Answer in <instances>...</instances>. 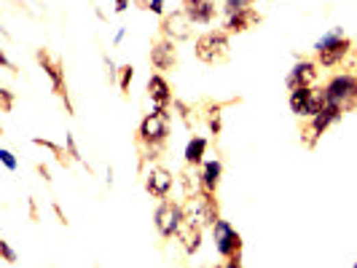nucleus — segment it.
<instances>
[{
  "label": "nucleus",
  "instance_id": "18",
  "mask_svg": "<svg viewBox=\"0 0 357 268\" xmlns=\"http://www.w3.org/2000/svg\"><path fill=\"white\" fill-rule=\"evenodd\" d=\"M221 172H223V164L215 158V161H204L201 167V175H199V191H207V193H215L218 182H221Z\"/></svg>",
  "mask_w": 357,
  "mask_h": 268
},
{
  "label": "nucleus",
  "instance_id": "1",
  "mask_svg": "<svg viewBox=\"0 0 357 268\" xmlns=\"http://www.w3.org/2000/svg\"><path fill=\"white\" fill-rule=\"evenodd\" d=\"M167 134H169V113L167 110H153V113H148L145 119L140 121L137 145L145 148L143 158H159V153L164 150V143H167Z\"/></svg>",
  "mask_w": 357,
  "mask_h": 268
},
{
  "label": "nucleus",
  "instance_id": "17",
  "mask_svg": "<svg viewBox=\"0 0 357 268\" xmlns=\"http://www.w3.org/2000/svg\"><path fill=\"white\" fill-rule=\"evenodd\" d=\"M148 97H151V102L156 105V110H167V105L172 102V91H169V84L164 81L159 73L148 78Z\"/></svg>",
  "mask_w": 357,
  "mask_h": 268
},
{
  "label": "nucleus",
  "instance_id": "37",
  "mask_svg": "<svg viewBox=\"0 0 357 268\" xmlns=\"http://www.w3.org/2000/svg\"><path fill=\"white\" fill-rule=\"evenodd\" d=\"M355 268H357V266H355Z\"/></svg>",
  "mask_w": 357,
  "mask_h": 268
},
{
  "label": "nucleus",
  "instance_id": "3",
  "mask_svg": "<svg viewBox=\"0 0 357 268\" xmlns=\"http://www.w3.org/2000/svg\"><path fill=\"white\" fill-rule=\"evenodd\" d=\"M349 49H352V40L344 35V30H341V27L330 30L328 35H323V38L315 43L317 62H320L323 67H336L338 62L349 54Z\"/></svg>",
  "mask_w": 357,
  "mask_h": 268
},
{
  "label": "nucleus",
  "instance_id": "34",
  "mask_svg": "<svg viewBox=\"0 0 357 268\" xmlns=\"http://www.w3.org/2000/svg\"><path fill=\"white\" fill-rule=\"evenodd\" d=\"M130 8V0H116V14H124Z\"/></svg>",
  "mask_w": 357,
  "mask_h": 268
},
{
  "label": "nucleus",
  "instance_id": "10",
  "mask_svg": "<svg viewBox=\"0 0 357 268\" xmlns=\"http://www.w3.org/2000/svg\"><path fill=\"white\" fill-rule=\"evenodd\" d=\"M191 27H194V22L183 14V8L180 11H172V14H164L162 19V32L167 40H188L191 38Z\"/></svg>",
  "mask_w": 357,
  "mask_h": 268
},
{
  "label": "nucleus",
  "instance_id": "16",
  "mask_svg": "<svg viewBox=\"0 0 357 268\" xmlns=\"http://www.w3.org/2000/svg\"><path fill=\"white\" fill-rule=\"evenodd\" d=\"M151 64L156 70H172L177 64V51H175V43L172 40H159L153 49H151Z\"/></svg>",
  "mask_w": 357,
  "mask_h": 268
},
{
  "label": "nucleus",
  "instance_id": "15",
  "mask_svg": "<svg viewBox=\"0 0 357 268\" xmlns=\"http://www.w3.org/2000/svg\"><path fill=\"white\" fill-rule=\"evenodd\" d=\"M260 22V14L250 5V8H242V11H236V14H231L226 19V25H223V30L228 35H236V32H247L250 27H256Z\"/></svg>",
  "mask_w": 357,
  "mask_h": 268
},
{
  "label": "nucleus",
  "instance_id": "25",
  "mask_svg": "<svg viewBox=\"0 0 357 268\" xmlns=\"http://www.w3.org/2000/svg\"><path fill=\"white\" fill-rule=\"evenodd\" d=\"M11 108H14V91L0 89V110H3V113H11Z\"/></svg>",
  "mask_w": 357,
  "mask_h": 268
},
{
  "label": "nucleus",
  "instance_id": "8",
  "mask_svg": "<svg viewBox=\"0 0 357 268\" xmlns=\"http://www.w3.org/2000/svg\"><path fill=\"white\" fill-rule=\"evenodd\" d=\"M153 223H156V231L162 234V239L177 236V231L183 226V204L164 199L162 204L156 207V212H153Z\"/></svg>",
  "mask_w": 357,
  "mask_h": 268
},
{
  "label": "nucleus",
  "instance_id": "28",
  "mask_svg": "<svg viewBox=\"0 0 357 268\" xmlns=\"http://www.w3.org/2000/svg\"><path fill=\"white\" fill-rule=\"evenodd\" d=\"M0 161H3V164H5L11 172L16 169V158H14V153H11V150H0Z\"/></svg>",
  "mask_w": 357,
  "mask_h": 268
},
{
  "label": "nucleus",
  "instance_id": "2",
  "mask_svg": "<svg viewBox=\"0 0 357 268\" xmlns=\"http://www.w3.org/2000/svg\"><path fill=\"white\" fill-rule=\"evenodd\" d=\"M183 220L191 223V226H199V228H212L221 220L215 193L199 191L194 196H188L186 204H183Z\"/></svg>",
  "mask_w": 357,
  "mask_h": 268
},
{
  "label": "nucleus",
  "instance_id": "14",
  "mask_svg": "<svg viewBox=\"0 0 357 268\" xmlns=\"http://www.w3.org/2000/svg\"><path fill=\"white\" fill-rule=\"evenodd\" d=\"M183 14L194 25H210L215 19V0H183Z\"/></svg>",
  "mask_w": 357,
  "mask_h": 268
},
{
  "label": "nucleus",
  "instance_id": "30",
  "mask_svg": "<svg viewBox=\"0 0 357 268\" xmlns=\"http://www.w3.org/2000/svg\"><path fill=\"white\" fill-rule=\"evenodd\" d=\"M105 67H108V81H116V64H113V60L110 57H105Z\"/></svg>",
  "mask_w": 357,
  "mask_h": 268
},
{
  "label": "nucleus",
  "instance_id": "4",
  "mask_svg": "<svg viewBox=\"0 0 357 268\" xmlns=\"http://www.w3.org/2000/svg\"><path fill=\"white\" fill-rule=\"evenodd\" d=\"M194 54L204 64H221L228 60V32L226 30H210L199 35L194 43Z\"/></svg>",
  "mask_w": 357,
  "mask_h": 268
},
{
  "label": "nucleus",
  "instance_id": "24",
  "mask_svg": "<svg viewBox=\"0 0 357 268\" xmlns=\"http://www.w3.org/2000/svg\"><path fill=\"white\" fill-rule=\"evenodd\" d=\"M250 5H253V0H223V11H226V16L236 14V11H242V8H250Z\"/></svg>",
  "mask_w": 357,
  "mask_h": 268
},
{
  "label": "nucleus",
  "instance_id": "32",
  "mask_svg": "<svg viewBox=\"0 0 357 268\" xmlns=\"http://www.w3.org/2000/svg\"><path fill=\"white\" fill-rule=\"evenodd\" d=\"M35 169H38V175L46 180V182H51V178H49V167H46V164H38Z\"/></svg>",
  "mask_w": 357,
  "mask_h": 268
},
{
  "label": "nucleus",
  "instance_id": "12",
  "mask_svg": "<svg viewBox=\"0 0 357 268\" xmlns=\"http://www.w3.org/2000/svg\"><path fill=\"white\" fill-rule=\"evenodd\" d=\"M341 113H344L341 108H336V105H325V108H323V113H317V116L312 119V126L306 129V134H312V137L306 140V145L312 148V145L317 143V137L323 134L325 129H328L330 123H336V121L341 119Z\"/></svg>",
  "mask_w": 357,
  "mask_h": 268
},
{
  "label": "nucleus",
  "instance_id": "11",
  "mask_svg": "<svg viewBox=\"0 0 357 268\" xmlns=\"http://www.w3.org/2000/svg\"><path fill=\"white\" fill-rule=\"evenodd\" d=\"M172 172L169 169H164V167H151V172L145 175V191L153 196V199H159L164 202L167 196H169V191H172Z\"/></svg>",
  "mask_w": 357,
  "mask_h": 268
},
{
  "label": "nucleus",
  "instance_id": "22",
  "mask_svg": "<svg viewBox=\"0 0 357 268\" xmlns=\"http://www.w3.org/2000/svg\"><path fill=\"white\" fill-rule=\"evenodd\" d=\"M33 145H38V148H46L54 153V158L62 164V167H67L70 164V158L65 156V148H60L57 143H51V140H43V137H33Z\"/></svg>",
  "mask_w": 357,
  "mask_h": 268
},
{
  "label": "nucleus",
  "instance_id": "33",
  "mask_svg": "<svg viewBox=\"0 0 357 268\" xmlns=\"http://www.w3.org/2000/svg\"><path fill=\"white\" fill-rule=\"evenodd\" d=\"M27 207H30V217H33V223H38V207H35V199H27Z\"/></svg>",
  "mask_w": 357,
  "mask_h": 268
},
{
  "label": "nucleus",
  "instance_id": "26",
  "mask_svg": "<svg viewBox=\"0 0 357 268\" xmlns=\"http://www.w3.org/2000/svg\"><path fill=\"white\" fill-rule=\"evenodd\" d=\"M65 143H67V156H70L73 161H81V164H86V161H84V156L78 153V145H75V137H73V134H67Z\"/></svg>",
  "mask_w": 357,
  "mask_h": 268
},
{
  "label": "nucleus",
  "instance_id": "29",
  "mask_svg": "<svg viewBox=\"0 0 357 268\" xmlns=\"http://www.w3.org/2000/svg\"><path fill=\"white\" fill-rule=\"evenodd\" d=\"M223 268H242V252H236V255H231L226 260V266Z\"/></svg>",
  "mask_w": 357,
  "mask_h": 268
},
{
  "label": "nucleus",
  "instance_id": "21",
  "mask_svg": "<svg viewBox=\"0 0 357 268\" xmlns=\"http://www.w3.org/2000/svg\"><path fill=\"white\" fill-rule=\"evenodd\" d=\"M223 108H226V105H212V108L207 110V126H210V132H212L215 137L223 132Z\"/></svg>",
  "mask_w": 357,
  "mask_h": 268
},
{
  "label": "nucleus",
  "instance_id": "20",
  "mask_svg": "<svg viewBox=\"0 0 357 268\" xmlns=\"http://www.w3.org/2000/svg\"><path fill=\"white\" fill-rule=\"evenodd\" d=\"M204 150H207V140H204V137H194V140L186 145V164H188V167L204 164Z\"/></svg>",
  "mask_w": 357,
  "mask_h": 268
},
{
  "label": "nucleus",
  "instance_id": "13",
  "mask_svg": "<svg viewBox=\"0 0 357 268\" xmlns=\"http://www.w3.org/2000/svg\"><path fill=\"white\" fill-rule=\"evenodd\" d=\"M315 81H317V64H315V62L301 60L291 70V75H288V89H291V91L309 89Z\"/></svg>",
  "mask_w": 357,
  "mask_h": 268
},
{
  "label": "nucleus",
  "instance_id": "36",
  "mask_svg": "<svg viewBox=\"0 0 357 268\" xmlns=\"http://www.w3.org/2000/svg\"><path fill=\"white\" fill-rule=\"evenodd\" d=\"M0 64H3V67H8V70H11V73H16V67H14V64H11V60H8V57H5V54H0Z\"/></svg>",
  "mask_w": 357,
  "mask_h": 268
},
{
  "label": "nucleus",
  "instance_id": "35",
  "mask_svg": "<svg viewBox=\"0 0 357 268\" xmlns=\"http://www.w3.org/2000/svg\"><path fill=\"white\" fill-rule=\"evenodd\" d=\"M54 215H57V217H60V223H62V226H67V217H65V212H62V209H60V204H54Z\"/></svg>",
  "mask_w": 357,
  "mask_h": 268
},
{
  "label": "nucleus",
  "instance_id": "6",
  "mask_svg": "<svg viewBox=\"0 0 357 268\" xmlns=\"http://www.w3.org/2000/svg\"><path fill=\"white\" fill-rule=\"evenodd\" d=\"M35 60H38V64L46 70V75L51 78V89H54V94L65 102V110L67 113H73V102H70V97H67L65 67H62V60H60V57H51V54H49V49H38Z\"/></svg>",
  "mask_w": 357,
  "mask_h": 268
},
{
  "label": "nucleus",
  "instance_id": "19",
  "mask_svg": "<svg viewBox=\"0 0 357 268\" xmlns=\"http://www.w3.org/2000/svg\"><path fill=\"white\" fill-rule=\"evenodd\" d=\"M177 239H180L183 249H186L188 255H194V252H199V247H201V228L183 220V226H180V231H177Z\"/></svg>",
  "mask_w": 357,
  "mask_h": 268
},
{
  "label": "nucleus",
  "instance_id": "31",
  "mask_svg": "<svg viewBox=\"0 0 357 268\" xmlns=\"http://www.w3.org/2000/svg\"><path fill=\"white\" fill-rule=\"evenodd\" d=\"M148 11H153V14H164V0H151Z\"/></svg>",
  "mask_w": 357,
  "mask_h": 268
},
{
  "label": "nucleus",
  "instance_id": "23",
  "mask_svg": "<svg viewBox=\"0 0 357 268\" xmlns=\"http://www.w3.org/2000/svg\"><path fill=\"white\" fill-rule=\"evenodd\" d=\"M132 78H134V67H132V64L119 67V89H121V94H130Z\"/></svg>",
  "mask_w": 357,
  "mask_h": 268
},
{
  "label": "nucleus",
  "instance_id": "5",
  "mask_svg": "<svg viewBox=\"0 0 357 268\" xmlns=\"http://www.w3.org/2000/svg\"><path fill=\"white\" fill-rule=\"evenodd\" d=\"M325 97H328V105H336L344 113L357 108V75L355 73L333 75L325 86Z\"/></svg>",
  "mask_w": 357,
  "mask_h": 268
},
{
  "label": "nucleus",
  "instance_id": "7",
  "mask_svg": "<svg viewBox=\"0 0 357 268\" xmlns=\"http://www.w3.org/2000/svg\"><path fill=\"white\" fill-rule=\"evenodd\" d=\"M328 105V97L325 89H295L291 91V110L295 116H304V119H315L317 113H323V108Z\"/></svg>",
  "mask_w": 357,
  "mask_h": 268
},
{
  "label": "nucleus",
  "instance_id": "27",
  "mask_svg": "<svg viewBox=\"0 0 357 268\" xmlns=\"http://www.w3.org/2000/svg\"><path fill=\"white\" fill-rule=\"evenodd\" d=\"M0 252H3L5 263H16V255H14V249H11V244L5 239H0Z\"/></svg>",
  "mask_w": 357,
  "mask_h": 268
},
{
  "label": "nucleus",
  "instance_id": "9",
  "mask_svg": "<svg viewBox=\"0 0 357 268\" xmlns=\"http://www.w3.org/2000/svg\"><path fill=\"white\" fill-rule=\"evenodd\" d=\"M212 239H215V249H218V255L228 260L231 255H236V252H242V236L231 228V223L228 220H218L215 226H212Z\"/></svg>",
  "mask_w": 357,
  "mask_h": 268
}]
</instances>
